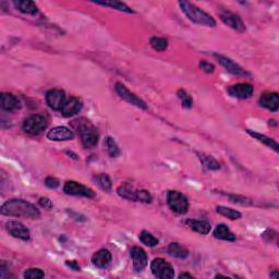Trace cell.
<instances>
[{
  "instance_id": "cell-1",
  "label": "cell",
  "mask_w": 279,
  "mask_h": 279,
  "mask_svg": "<svg viewBox=\"0 0 279 279\" xmlns=\"http://www.w3.org/2000/svg\"><path fill=\"white\" fill-rule=\"evenodd\" d=\"M0 212L6 216L25 217V218L31 219H37L41 217V213L33 204L23 200H17V198L7 201L2 204Z\"/></svg>"
},
{
  "instance_id": "cell-2",
  "label": "cell",
  "mask_w": 279,
  "mask_h": 279,
  "mask_svg": "<svg viewBox=\"0 0 279 279\" xmlns=\"http://www.w3.org/2000/svg\"><path fill=\"white\" fill-rule=\"evenodd\" d=\"M72 126L75 130L79 132L81 136V142L85 148H95L98 143L99 135L97 133V130L92 123L84 118L77 119L72 121Z\"/></svg>"
},
{
  "instance_id": "cell-3",
  "label": "cell",
  "mask_w": 279,
  "mask_h": 279,
  "mask_svg": "<svg viewBox=\"0 0 279 279\" xmlns=\"http://www.w3.org/2000/svg\"><path fill=\"white\" fill-rule=\"evenodd\" d=\"M179 6L184 15L189 17V20H191L194 23L210 26V28H215L216 26V21L214 17L210 16L207 12L203 11L202 9L197 7L196 4L188 1H180Z\"/></svg>"
},
{
  "instance_id": "cell-4",
  "label": "cell",
  "mask_w": 279,
  "mask_h": 279,
  "mask_svg": "<svg viewBox=\"0 0 279 279\" xmlns=\"http://www.w3.org/2000/svg\"><path fill=\"white\" fill-rule=\"evenodd\" d=\"M117 192L121 197L126 200L133 201V202H143V203H150L152 202V196L146 190H139L135 189L133 185L128 183H123L117 189Z\"/></svg>"
},
{
  "instance_id": "cell-5",
  "label": "cell",
  "mask_w": 279,
  "mask_h": 279,
  "mask_svg": "<svg viewBox=\"0 0 279 279\" xmlns=\"http://www.w3.org/2000/svg\"><path fill=\"white\" fill-rule=\"evenodd\" d=\"M47 125L48 123L45 117L41 116V115H32L25 119L22 128L28 134L38 135L44 130H46Z\"/></svg>"
},
{
  "instance_id": "cell-6",
  "label": "cell",
  "mask_w": 279,
  "mask_h": 279,
  "mask_svg": "<svg viewBox=\"0 0 279 279\" xmlns=\"http://www.w3.org/2000/svg\"><path fill=\"white\" fill-rule=\"evenodd\" d=\"M167 203L170 209L177 214L183 215L189 210V201L182 193L178 191H169L167 194Z\"/></svg>"
},
{
  "instance_id": "cell-7",
  "label": "cell",
  "mask_w": 279,
  "mask_h": 279,
  "mask_svg": "<svg viewBox=\"0 0 279 279\" xmlns=\"http://www.w3.org/2000/svg\"><path fill=\"white\" fill-rule=\"evenodd\" d=\"M150 271L153 275L161 279H171L175 277V271L171 264L164 259H155L150 264Z\"/></svg>"
},
{
  "instance_id": "cell-8",
  "label": "cell",
  "mask_w": 279,
  "mask_h": 279,
  "mask_svg": "<svg viewBox=\"0 0 279 279\" xmlns=\"http://www.w3.org/2000/svg\"><path fill=\"white\" fill-rule=\"evenodd\" d=\"M64 191L69 194V196H74V197H84L88 198L95 197V192L93 191L92 189L85 187L79 182H75V181H67L65 183Z\"/></svg>"
},
{
  "instance_id": "cell-9",
  "label": "cell",
  "mask_w": 279,
  "mask_h": 279,
  "mask_svg": "<svg viewBox=\"0 0 279 279\" xmlns=\"http://www.w3.org/2000/svg\"><path fill=\"white\" fill-rule=\"evenodd\" d=\"M116 92L118 93V95L121 97L122 99H125L128 103L135 106V107L141 108V109H148V106H146L145 101L142 100L140 97L136 96L133 93L130 92L128 88L123 85L122 83H117L116 84Z\"/></svg>"
},
{
  "instance_id": "cell-10",
  "label": "cell",
  "mask_w": 279,
  "mask_h": 279,
  "mask_svg": "<svg viewBox=\"0 0 279 279\" xmlns=\"http://www.w3.org/2000/svg\"><path fill=\"white\" fill-rule=\"evenodd\" d=\"M219 16L221 21H223L225 24H227L229 28H231L232 30L240 33L246 31L245 23H243L241 17L236 15V13H233L231 11H223L220 12Z\"/></svg>"
},
{
  "instance_id": "cell-11",
  "label": "cell",
  "mask_w": 279,
  "mask_h": 279,
  "mask_svg": "<svg viewBox=\"0 0 279 279\" xmlns=\"http://www.w3.org/2000/svg\"><path fill=\"white\" fill-rule=\"evenodd\" d=\"M47 105L54 110H61L66 103V94L63 90L59 88H52L48 91L46 94Z\"/></svg>"
},
{
  "instance_id": "cell-12",
  "label": "cell",
  "mask_w": 279,
  "mask_h": 279,
  "mask_svg": "<svg viewBox=\"0 0 279 279\" xmlns=\"http://www.w3.org/2000/svg\"><path fill=\"white\" fill-rule=\"evenodd\" d=\"M7 231L11 234L12 237L21 239V240H29L31 238L30 230L25 227V226L20 223V221L10 220L6 224Z\"/></svg>"
},
{
  "instance_id": "cell-13",
  "label": "cell",
  "mask_w": 279,
  "mask_h": 279,
  "mask_svg": "<svg viewBox=\"0 0 279 279\" xmlns=\"http://www.w3.org/2000/svg\"><path fill=\"white\" fill-rule=\"evenodd\" d=\"M254 88L249 83H238L228 88L230 96L239 99H247L253 95Z\"/></svg>"
},
{
  "instance_id": "cell-14",
  "label": "cell",
  "mask_w": 279,
  "mask_h": 279,
  "mask_svg": "<svg viewBox=\"0 0 279 279\" xmlns=\"http://www.w3.org/2000/svg\"><path fill=\"white\" fill-rule=\"evenodd\" d=\"M130 255L133 262V268L135 272H141L148 266V254L140 246H133L130 251Z\"/></svg>"
},
{
  "instance_id": "cell-15",
  "label": "cell",
  "mask_w": 279,
  "mask_h": 279,
  "mask_svg": "<svg viewBox=\"0 0 279 279\" xmlns=\"http://www.w3.org/2000/svg\"><path fill=\"white\" fill-rule=\"evenodd\" d=\"M215 58L218 60V63L223 66V67L228 71L229 73H231L233 75H240V77H245V75H249V73L246 72V70H243L240 66L234 63L233 60H231L228 57L221 56V55H214Z\"/></svg>"
},
{
  "instance_id": "cell-16",
  "label": "cell",
  "mask_w": 279,
  "mask_h": 279,
  "mask_svg": "<svg viewBox=\"0 0 279 279\" xmlns=\"http://www.w3.org/2000/svg\"><path fill=\"white\" fill-rule=\"evenodd\" d=\"M260 104L262 107L271 112H277L279 108V95L276 92H265L260 97Z\"/></svg>"
},
{
  "instance_id": "cell-17",
  "label": "cell",
  "mask_w": 279,
  "mask_h": 279,
  "mask_svg": "<svg viewBox=\"0 0 279 279\" xmlns=\"http://www.w3.org/2000/svg\"><path fill=\"white\" fill-rule=\"evenodd\" d=\"M47 138L51 141H70L74 138L73 132L67 127H55L48 131Z\"/></svg>"
},
{
  "instance_id": "cell-18",
  "label": "cell",
  "mask_w": 279,
  "mask_h": 279,
  "mask_svg": "<svg viewBox=\"0 0 279 279\" xmlns=\"http://www.w3.org/2000/svg\"><path fill=\"white\" fill-rule=\"evenodd\" d=\"M0 106L6 112H15L21 108V103L17 97L11 93H1L0 95Z\"/></svg>"
},
{
  "instance_id": "cell-19",
  "label": "cell",
  "mask_w": 279,
  "mask_h": 279,
  "mask_svg": "<svg viewBox=\"0 0 279 279\" xmlns=\"http://www.w3.org/2000/svg\"><path fill=\"white\" fill-rule=\"evenodd\" d=\"M82 106V101L77 97H70L69 99L66 100L64 107L61 108V114L64 117H72L81 112Z\"/></svg>"
},
{
  "instance_id": "cell-20",
  "label": "cell",
  "mask_w": 279,
  "mask_h": 279,
  "mask_svg": "<svg viewBox=\"0 0 279 279\" xmlns=\"http://www.w3.org/2000/svg\"><path fill=\"white\" fill-rule=\"evenodd\" d=\"M92 262L98 268L107 267L110 262H112V253L108 250L101 249L92 256Z\"/></svg>"
},
{
  "instance_id": "cell-21",
  "label": "cell",
  "mask_w": 279,
  "mask_h": 279,
  "mask_svg": "<svg viewBox=\"0 0 279 279\" xmlns=\"http://www.w3.org/2000/svg\"><path fill=\"white\" fill-rule=\"evenodd\" d=\"M185 225L191 228L194 231L201 234H207L211 231V225L204 220H197V219H188L185 220Z\"/></svg>"
},
{
  "instance_id": "cell-22",
  "label": "cell",
  "mask_w": 279,
  "mask_h": 279,
  "mask_svg": "<svg viewBox=\"0 0 279 279\" xmlns=\"http://www.w3.org/2000/svg\"><path fill=\"white\" fill-rule=\"evenodd\" d=\"M214 237L216 239H219V240H225V241L236 240V236H234V233L224 224H220L215 228Z\"/></svg>"
},
{
  "instance_id": "cell-23",
  "label": "cell",
  "mask_w": 279,
  "mask_h": 279,
  "mask_svg": "<svg viewBox=\"0 0 279 279\" xmlns=\"http://www.w3.org/2000/svg\"><path fill=\"white\" fill-rule=\"evenodd\" d=\"M13 3H15L16 9H19L21 12L25 13V15L35 16L38 12L37 6L31 0H19V1H15Z\"/></svg>"
},
{
  "instance_id": "cell-24",
  "label": "cell",
  "mask_w": 279,
  "mask_h": 279,
  "mask_svg": "<svg viewBox=\"0 0 279 279\" xmlns=\"http://www.w3.org/2000/svg\"><path fill=\"white\" fill-rule=\"evenodd\" d=\"M168 253L178 259H185L189 255V251L179 243L172 242L168 246Z\"/></svg>"
},
{
  "instance_id": "cell-25",
  "label": "cell",
  "mask_w": 279,
  "mask_h": 279,
  "mask_svg": "<svg viewBox=\"0 0 279 279\" xmlns=\"http://www.w3.org/2000/svg\"><path fill=\"white\" fill-rule=\"evenodd\" d=\"M247 133H249L251 136H253V138H255L258 141L262 142V143H264L265 145L268 146V148H273L274 150H275V152H278V144H277V142L275 140H273L271 138H268V136H266V135L258 133V132H253V131H251V130H247Z\"/></svg>"
},
{
  "instance_id": "cell-26",
  "label": "cell",
  "mask_w": 279,
  "mask_h": 279,
  "mask_svg": "<svg viewBox=\"0 0 279 279\" xmlns=\"http://www.w3.org/2000/svg\"><path fill=\"white\" fill-rule=\"evenodd\" d=\"M198 158H200L201 163L203 164V166H204L206 169H210V170L220 169L219 163L217 162L215 158H213L212 156H209V155H205V154H198Z\"/></svg>"
},
{
  "instance_id": "cell-27",
  "label": "cell",
  "mask_w": 279,
  "mask_h": 279,
  "mask_svg": "<svg viewBox=\"0 0 279 279\" xmlns=\"http://www.w3.org/2000/svg\"><path fill=\"white\" fill-rule=\"evenodd\" d=\"M95 3L100 4V6H104V7L113 8L115 9V10H118V11H122V12H127V13H134V11L132 10L130 7H128L126 3L120 2V1H105V2L97 1Z\"/></svg>"
},
{
  "instance_id": "cell-28",
  "label": "cell",
  "mask_w": 279,
  "mask_h": 279,
  "mask_svg": "<svg viewBox=\"0 0 279 279\" xmlns=\"http://www.w3.org/2000/svg\"><path fill=\"white\" fill-rule=\"evenodd\" d=\"M216 212L218 213V214L223 215V216H225V217H227V218L231 219V220L241 218V213L236 211V210L230 209V207L217 206V207H216Z\"/></svg>"
},
{
  "instance_id": "cell-29",
  "label": "cell",
  "mask_w": 279,
  "mask_h": 279,
  "mask_svg": "<svg viewBox=\"0 0 279 279\" xmlns=\"http://www.w3.org/2000/svg\"><path fill=\"white\" fill-rule=\"evenodd\" d=\"M105 145H106V148H107V152L109 154L110 157H118L119 155H120V148H119L118 144L116 143V141H115L113 138H110L108 136L107 139L105 141Z\"/></svg>"
},
{
  "instance_id": "cell-30",
  "label": "cell",
  "mask_w": 279,
  "mask_h": 279,
  "mask_svg": "<svg viewBox=\"0 0 279 279\" xmlns=\"http://www.w3.org/2000/svg\"><path fill=\"white\" fill-rule=\"evenodd\" d=\"M149 44H150V46H152L153 49L156 50V51H164V50H166L167 47H168V41L164 37L154 36V37L150 38Z\"/></svg>"
},
{
  "instance_id": "cell-31",
  "label": "cell",
  "mask_w": 279,
  "mask_h": 279,
  "mask_svg": "<svg viewBox=\"0 0 279 279\" xmlns=\"http://www.w3.org/2000/svg\"><path fill=\"white\" fill-rule=\"evenodd\" d=\"M140 240L141 242L143 243V245L148 246H156L158 245V240L156 238H155L152 233H149L148 231H146V230H143L140 233Z\"/></svg>"
},
{
  "instance_id": "cell-32",
  "label": "cell",
  "mask_w": 279,
  "mask_h": 279,
  "mask_svg": "<svg viewBox=\"0 0 279 279\" xmlns=\"http://www.w3.org/2000/svg\"><path fill=\"white\" fill-rule=\"evenodd\" d=\"M96 181L99 187L105 191H112V180L106 174H100L96 177Z\"/></svg>"
},
{
  "instance_id": "cell-33",
  "label": "cell",
  "mask_w": 279,
  "mask_h": 279,
  "mask_svg": "<svg viewBox=\"0 0 279 279\" xmlns=\"http://www.w3.org/2000/svg\"><path fill=\"white\" fill-rule=\"evenodd\" d=\"M177 96H178L180 98L181 103H182V106L184 108H191L192 107V104H193L192 98L187 92L183 91V90H179L178 92H177Z\"/></svg>"
},
{
  "instance_id": "cell-34",
  "label": "cell",
  "mask_w": 279,
  "mask_h": 279,
  "mask_svg": "<svg viewBox=\"0 0 279 279\" xmlns=\"http://www.w3.org/2000/svg\"><path fill=\"white\" fill-rule=\"evenodd\" d=\"M44 276L45 274L39 268H29L23 274V277L28 279H41L44 278Z\"/></svg>"
},
{
  "instance_id": "cell-35",
  "label": "cell",
  "mask_w": 279,
  "mask_h": 279,
  "mask_svg": "<svg viewBox=\"0 0 279 279\" xmlns=\"http://www.w3.org/2000/svg\"><path fill=\"white\" fill-rule=\"evenodd\" d=\"M45 185L49 189H56L59 187V180L55 177H48L45 179Z\"/></svg>"
},
{
  "instance_id": "cell-36",
  "label": "cell",
  "mask_w": 279,
  "mask_h": 279,
  "mask_svg": "<svg viewBox=\"0 0 279 279\" xmlns=\"http://www.w3.org/2000/svg\"><path fill=\"white\" fill-rule=\"evenodd\" d=\"M200 68L204 71L205 73H213L215 70V67L212 64L207 63V61H201L200 63Z\"/></svg>"
},
{
  "instance_id": "cell-37",
  "label": "cell",
  "mask_w": 279,
  "mask_h": 279,
  "mask_svg": "<svg viewBox=\"0 0 279 279\" xmlns=\"http://www.w3.org/2000/svg\"><path fill=\"white\" fill-rule=\"evenodd\" d=\"M38 202H39V205H41L42 207H44V209L50 210L51 207H52V203H51V201L48 197H41V198H39Z\"/></svg>"
},
{
  "instance_id": "cell-38",
  "label": "cell",
  "mask_w": 279,
  "mask_h": 279,
  "mask_svg": "<svg viewBox=\"0 0 279 279\" xmlns=\"http://www.w3.org/2000/svg\"><path fill=\"white\" fill-rule=\"evenodd\" d=\"M66 265H67L68 267L72 268L73 271H75V272H79V271H80L79 264H78L77 262H75V261H67V262H66Z\"/></svg>"
},
{
  "instance_id": "cell-39",
  "label": "cell",
  "mask_w": 279,
  "mask_h": 279,
  "mask_svg": "<svg viewBox=\"0 0 279 279\" xmlns=\"http://www.w3.org/2000/svg\"><path fill=\"white\" fill-rule=\"evenodd\" d=\"M179 278H193V276H192V275H190V274L183 273V274H180V275H179Z\"/></svg>"
}]
</instances>
